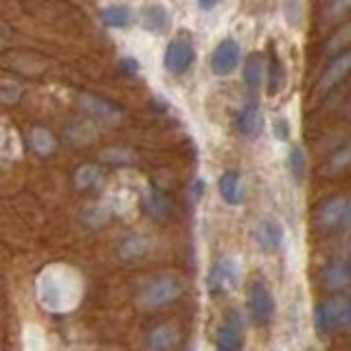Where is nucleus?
Wrapping results in <instances>:
<instances>
[{
  "mask_svg": "<svg viewBox=\"0 0 351 351\" xmlns=\"http://www.w3.org/2000/svg\"><path fill=\"white\" fill-rule=\"evenodd\" d=\"M235 125H237V132L244 138L259 136V132L263 128V117H261V110H259L257 101H250L239 110L237 117H235Z\"/></svg>",
  "mask_w": 351,
  "mask_h": 351,
  "instance_id": "423d86ee",
  "label": "nucleus"
},
{
  "mask_svg": "<svg viewBox=\"0 0 351 351\" xmlns=\"http://www.w3.org/2000/svg\"><path fill=\"white\" fill-rule=\"evenodd\" d=\"M281 7H283L285 22H288L290 27H299L301 25V16H303L301 0H281Z\"/></svg>",
  "mask_w": 351,
  "mask_h": 351,
  "instance_id": "a211bd4d",
  "label": "nucleus"
},
{
  "mask_svg": "<svg viewBox=\"0 0 351 351\" xmlns=\"http://www.w3.org/2000/svg\"><path fill=\"white\" fill-rule=\"evenodd\" d=\"M244 82H246L248 88H252V90L259 88L261 82H263V62L255 53L248 55L246 62H244Z\"/></svg>",
  "mask_w": 351,
  "mask_h": 351,
  "instance_id": "2eb2a0df",
  "label": "nucleus"
},
{
  "mask_svg": "<svg viewBox=\"0 0 351 351\" xmlns=\"http://www.w3.org/2000/svg\"><path fill=\"white\" fill-rule=\"evenodd\" d=\"M351 323V296L334 294L318 303L316 307V325L325 334H334Z\"/></svg>",
  "mask_w": 351,
  "mask_h": 351,
  "instance_id": "f257e3e1",
  "label": "nucleus"
},
{
  "mask_svg": "<svg viewBox=\"0 0 351 351\" xmlns=\"http://www.w3.org/2000/svg\"><path fill=\"white\" fill-rule=\"evenodd\" d=\"M310 351H312V349H310Z\"/></svg>",
  "mask_w": 351,
  "mask_h": 351,
  "instance_id": "4be33fe9",
  "label": "nucleus"
},
{
  "mask_svg": "<svg viewBox=\"0 0 351 351\" xmlns=\"http://www.w3.org/2000/svg\"><path fill=\"white\" fill-rule=\"evenodd\" d=\"M239 58H241V49L239 44L233 40V38H226L222 40L215 47L213 55H211V71L215 75H230L239 64Z\"/></svg>",
  "mask_w": 351,
  "mask_h": 351,
  "instance_id": "39448f33",
  "label": "nucleus"
},
{
  "mask_svg": "<svg viewBox=\"0 0 351 351\" xmlns=\"http://www.w3.org/2000/svg\"><path fill=\"white\" fill-rule=\"evenodd\" d=\"M219 195H222V200L226 204H239L241 202V178L237 171H226L222 173V178H219Z\"/></svg>",
  "mask_w": 351,
  "mask_h": 351,
  "instance_id": "ddd939ff",
  "label": "nucleus"
},
{
  "mask_svg": "<svg viewBox=\"0 0 351 351\" xmlns=\"http://www.w3.org/2000/svg\"><path fill=\"white\" fill-rule=\"evenodd\" d=\"M191 64H193V40L186 31H180L178 36L169 42L167 53H165V69L169 73L180 75L189 69Z\"/></svg>",
  "mask_w": 351,
  "mask_h": 351,
  "instance_id": "f03ea898",
  "label": "nucleus"
},
{
  "mask_svg": "<svg viewBox=\"0 0 351 351\" xmlns=\"http://www.w3.org/2000/svg\"><path fill=\"white\" fill-rule=\"evenodd\" d=\"M255 237H257L259 248L272 252V250H277L281 246L283 228H281V224L277 222V219H263V222H259V226H257Z\"/></svg>",
  "mask_w": 351,
  "mask_h": 351,
  "instance_id": "1a4fd4ad",
  "label": "nucleus"
},
{
  "mask_svg": "<svg viewBox=\"0 0 351 351\" xmlns=\"http://www.w3.org/2000/svg\"><path fill=\"white\" fill-rule=\"evenodd\" d=\"M180 292H182V285L176 277H158L143 290L141 301L147 307H158V305H167L169 301H173L176 296H180Z\"/></svg>",
  "mask_w": 351,
  "mask_h": 351,
  "instance_id": "7ed1b4c3",
  "label": "nucleus"
},
{
  "mask_svg": "<svg viewBox=\"0 0 351 351\" xmlns=\"http://www.w3.org/2000/svg\"><path fill=\"white\" fill-rule=\"evenodd\" d=\"M197 5H200V9H213L217 0H197Z\"/></svg>",
  "mask_w": 351,
  "mask_h": 351,
  "instance_id": "412c9836",
  "label": "nucleus"
},
{
  "mask_svg": "<svg viewBox=\"0 0 351 351\" xmlns=\"http://www.w3.org/2000/svg\"><path fill=\"white\" fill-rule=\"evenodd\" d=\"M283 86V64L277 55H270V66H268V90L270 95L279 93Z\"/></svg>",
  "mask_w": 351,
  "mask_h": 351,
  "instance_id": "f3484780",
  "label": "nucleus"
},
{
  "mask_svg": "<svg viewBox=\"0 0 351 351\" xmlns=\"http://www.w3.org/2000/svg\"><path fill=\"white\" fill-rule=\"evenodd\" d=\"M237 279V270H235V263L230 259H222L215 263V268L208 277V290L219 292V290H226L230 285L235 283Z\"/></svg>",
  "mask_w": 351,
  "mask_h": 351,
  "instance_id": "9b49d317",
  "label": "nucleus"
},
{
  "mask_svg": "<svg viewBox=\"0 0 351 351\" xmlns=\"http://www.w3.org/2000/svg\"><path fill=\"white\" fill-rule=\"evenodd\" d=\"M351 71V51H345L340 53L338 58H334V62L327 66L323 77H321V90H329V88H334L340 80H345L347 73Z\"/></svg>",
  "mask_w": 351,
  "mask_h": 351,
  "instance_id": "6e6552de",
  "label": "nucleus"
},
{
  "mask_svg": "<svg viewBox=\"0 0 351 351\" xmlns=\"http://www.w3.org/2000/svg\"><path fill=\"white\" fill-rule=\"evenodd\" d=\"M176 345V332L169 325H160L149 334V347L154 351H169Z\"/></svg>",
  "mask_w": 351,
  "mask_h": 351,
  "instance_id": "dca6fc26",
  "label": "nucleus"
},
{
  "mask_svg": "<svg viewBox=\"0 0 351 351\" xmlns=\"http://www.w3.org/2000/svg\"><path fill=\"white\" fill-rule=\"evenodd\" d=\"M290 169H292L294 180L301 182L303 176H305V154H303L301 147H294L290 152Z\"/></svg>",
  "mask_w": 351,
  "mask_h": 351,
  "instance_id": "6ab92c4d",
  "label": "nucleus"
},
{
  "mask_svg": "<svg viewBox=\"0 0 351 351\" xmlns=\"http://www.w3.org/2000/svg\"><path fill=\"white\" fill-rule=\"evenodd\" d=\"M274 136L281 138V141H288L290 130H288V123H285V119H277V121H274Z\"/></svg>",
  "mask_w": 351,
  "mask_h": 351,
  "instance_id": "aec40b11",
  "label": "nucleus"
},
{
  "mask_svg": "<svg viewBox=\"0 0 351 351\" xmlns=\"http://www.w3.org/2000/svg\"><path fill=\"white\" fill-rule=\"evenodd\" d=\"M318 217L327 224H351V200H332L327 202Z\"/></svg>",
  "mask_w": 351,
  "mask_h": 351,
  "instance_id": "f8f14e48",
  "label": "nucleus"
},
{
  "mask_svg": "<svg viewBox=\"0 0 351 351\" xmlns=\"http://www.w3.org/2000/svg\"><path fill=\"white\" fill-rule=\"evenodd\" d=\"M169 11L160 3H145L141 7V25L152 33H162L169 27Z\"/></svg>",
  "mask_w": 351,
  "mask_h": 351,
  "instance_id": "0eeeda50",
  "label": "nucleus"
},
{
  "mask_svg": "<svg viewBox=\"0 0 351 351\" xmlns=\"http://www.w3.org/2000/svg\"><path fill=\"white\" fill-rule=\"evenodd\" d=\"M272 312H274V299L270 290L263 283H255L248 294V314H250L252 325L261 327L270 323Z\"/></svg>",
  "mask_w": 351,
  "mask_h": 351,
  "instance_id": "20e7f679",
  "label": "nucleus"
},
{
  "mask_svg": "<svg viewBox=\"0 0 351 351\" xmlns=\"http://www.w3.org/2000/svg\"><path fill=\"white\" fill-rule=\"evenodd\" d=\"M217 351H241L244 349V338H241V329L237 321H226L217 329L215 336Z\"/></svg>",
  "mask_w": 351,
  "mask_h": 351,
  "instance_id": "9d476101",
  "label": "nucleus"
},
{
  "mask_svg": "<svg viewBox=\"0 0 351 351\" xmlns=\"http://www.w3.org/2000/svg\"><path fill=\"white\" fill-rule=\"evenodd\" d=\"M101 20L104 25L108 27H114V29H123L132 22V14L130 9L123 7V5H110L101 11Z\"/></svg>",
  "mask_w": 351,
  "mask_h": 351,
  "instance_id": "4468645a",
  "label": "nucleus"
}]
</instances>
